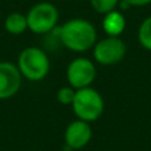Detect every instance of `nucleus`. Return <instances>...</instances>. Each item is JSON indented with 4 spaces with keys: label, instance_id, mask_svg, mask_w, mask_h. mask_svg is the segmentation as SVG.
Masks as SVG:
<instances>
[{
    "label": "nucleus",
    "instance_id": "obj_1",
    "mask_svg": "<svg viewBox=\"0 0 151 151\" xmlns=\"http://www.w3.org/2000/svg\"><path fill=\"white\" fill-rule=\"evenodd\" d=\"M60 42L73 52H85L96 45L97 31L85 19H70L58 28Z\"/></svg>",
    "mask_w": 151,
    "mask_h": 151
},
{
    "label": "nucleus",
    "instance_id": "obj_2",
    "mask_svg": "<svg viewBox=\"0 0 151 151\" xmlns=\"http://www.w3.org/2000/svg\"><path fill=\"white\" fill-rule=\"evenodd\" d=\"M17 68L23 78L37 82L48 76L50 69V61L48 55L41 48L28 47L21 50L19 55Z\"/></svg>",
    "mask_w": 151,
    "mask_h": 151
},
{
    "label": "nucleus",
    "instance_id": "obj_3",
    "mask_svg": "<svg viewBox=\"0 0 151 151\" xmlns=\"http://www.w3.org/2000/svg\"><path fill=\"white\" fill-rule=\"evenodd\" d=\"M72 109L78 119L90 123L97 121L102 115L105 109V102L101 94L96 89L89 86V88L76 90Z\"/></svg>",
    "mask_w": 151,
    "mask_h": 151
},
{
    "label": "nucleus",
    "instance_id": "obj_4",
    "mask_svg": "<svg viewBox=\"0 0 151 151\" xmlns=\"http://www.w3.org/2000/svg\"><path fill=\"white\" fill-rule=\"evenodd\" d=\"M27 21L29 31L37 35H47L57 25L58 9L49 1H40L28 11Z\"/></svg>",
    "mask_w": 151,
    "mask_h": 151
},
{
    "label": "nucleus",
    "instance_id": "obj_5",
    "mask_svg": "<svg viewBox=\"0 0 151 151\" xmlns=\"http://www.w3.org/2000/svg\"><path fill=\"white\" fill-rule=\"evenodd\" d=\"M126 52H127V48L121 37L107 36L106 39L96 42L93 56L98 64L109 66L121 63L126 56Z\"/></svg>",
    "mask_w": 151,
    "mask_h": 151
},
{
    "label": "nucleus",
    "instance_id": "obj_6",
    "mask_svg": "<svg viewBox=\"0 0 151 151\" xmlns=\"http://www.w3.org/2000/svg\"><path fill=\"white\" fill-rule=\"evenodd\" d=\"M97 77V68L93 61L86 57H77L68 65L66 78L73 89L89 88Z\"/></svg>",
    "mask_w": 151,
    "mask_h": 151
},
{
    "label": "nucleus",
    "instance_id": "obj_7",
    "mask_svg": "<svg viewBox=\"0 0 151 151\" xmlns=\"http://www.w3.org/2000/svg\"><path fill=\"white\" fill-rule=\"evenodd\" d=\"M23 76L17 65L9 61L0 63V99H9L19 93Z\"/></svg>",
    "mask_w": 151,
    "mask_h": 151
},
{
    "label": "nucleus",
    "instance_id": "obj_8",
    "mask_svg": "<svg viewBox=\"0 0 151 151\" xmlns=\"http://www.w3.org/2000/svg\"><path fill=\"white\" fill-rule=\"evenodd\" d=\"M91 127L90 123L85 122L82 119H76L69 123L65 129L64 139L69 149L72 150H81L88 146L91 139Z\"/></svg>",
    "mask_w": 151,
    "mask_h": 151
},
{
    "label": "nucleus",
    "instance_id": "obj_9",
    "mask_svg": "<svg viewBox=\"0 0 151 151\" xmlns=\"http://www.w3.org/2000/svg\"><path fill=\"white\" fill-rule=\"evenodd\" d=\"M102 28L107 36L119 37L126 28V19L119 11H111V12L104 15L102 20Z\"/></svg>",
    "mask_w": 151,
    "mask_h": 151
},
{
    "label": "nucleus",
    "instance_id": "obj_10",
    "mask_svg": "<svg viewBox=\"0 0 151 151\" xmlns=\"http://www.w3.org/2000/svg\"><path fill=\"white\" fill-rule=\"evenodd\" d=\"M4 28L9 35L19 36L23 35L28 29V21H27V15H23L20 12H12L5 17Z\"/></svg>",
    "mask_w": 151,
    "mask_h": 151
},
{
    "label": "nucleus",
    "instance_id": "obj_11",
    "mask_svg": "<svg viewBox=\"0 0 151 151\" xmlns=\"http://www.w3.org/2000/svg\"><path fill=\"white\" fill-rule=\"evenodd\" d=\"M139 44L147 50H151V16L145 19L138 29Z\"/></svg>",
    "mask_w": 151,
    "mask_h": 151
},
{
    "label": "nucleus",
    "instance_id": "obj_12",
    "mask_svg": "<svg viewBox=\"0 0 151 151\" xmlns=\"http://www.w3.org/2000/svg\"><path fill=\"white\" fill-rule=\"evenodd\" d=\"M90 4L94 11H97L101 15H106L117 8L119 0H90Z\"/></svg>",
    "mask_w": 151,
    "mask_h": 151
},
{
    "label": "nucleus",
    "instance_id": "obj_13",
    "mask_svg": "<svg viewBox=\"0 0 151 151\" xmlns=\"http://www.w3.org/2000/svg\"><path fill=\"white\" fill-rule=\"evenodd\" d=\"M74 97H76V89H73L72 86H63L57 91V101L61 105H70L72 106Z\"/></svg>",
    "mask_w": 151,
    "mask_h": 151
},
{
    "label": "nucleus",
    "instance_id": "obj_14",
    "mask_svg": "<svg viewBox=\"0 0 151 151\" xmlns=\"http://www.w3.org/2000/svg\"><path fill=\"white\" fill-rule=\"evenodd\" d=\"M129 7H145V5L151 4V0H123Z\"/></svg>",
    "mask_w": 151,
    "mask_h": 151
}]
</instances>
